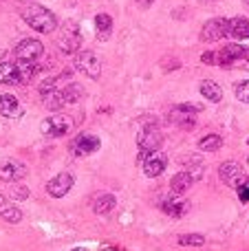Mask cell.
I'll return each instance as SVG.
<instances>
[{"label": "cell", "mask_w": 249, "mask_h": 251, "mask_svg": "<svg viewBox=\"0 0 249 251\" xmlns=\"http://www.w3.org/2000/svg\"><path fill=\"white\" fill-rule=\"evenodd\" d=\"M26 176V165L20 163V161H4L2 165H0V181H7V183H16L20 181V178Z\"/></svg>", "instance_id": "13"}, {"label": "cell", "mask_w": 249, "mask_h": 251, "mask_svg": "<svg viewBox=\"0 0 249 251\" xmlns=\"http://www.w3.org/2000/svg\"><path fill=\"white\" fill-rule=\"evenodd\" d=\"M101 251H122V249H117V247H104Z\"/></svg>", "instance_id": "35"}, {"label": "cell", "mask_w": 249, "mask_h": 251, "mask_svg": "<svg viewBox=\"0 0 249 251\" xmlns=\"http://www.w3.org/2000/svg\"><path fill=\"white\" fill-rule=\"evenodd\" d=\"M201 95L205 97L207 101H212V104H219V101L223 100V88H221L216 82H212V79H203L201 82Z\"/></svg>", "instance_id": "18"}, {"label": "cell", "mask_w": 249, "mask_h": 251, "mask_svg": "<svg viewBox=\"0 0 249 251\" xmlns=\"http://www.w3.org/2000/svg\"><path fill=\"white\" fill-rule=\"evenodd\" d=\"M163 143V134L157 126H146V128L139 130L137 134V146H139V154H137V161L144 163L152 152H159V146Z\"/></svg>", "instance_id": "2"}, {"label": "cell", "mask_w": 249, "mask_h": 251, "mask_svg": "<svg viewBox=\"0 0 249 251\" xmlns=\"http://www.w3.org/2000/svg\"><path fill=\"white\" fill-rule=\"evenodd\" d=\"M152 2H154V0H137V4H139V7H144V9H148Z\"/></svg>", "instance_id": "33"}, {"label": "cell", "mask_w": 249, "mask_h": 251, "mask_svg": "<svg viewBox=\"0 0 249 251\" xmlns=\"http://www.w3.org/2000/svg\"><path fill=\"white\" fill-rule=\"evenodd\" d=\"M95 31L100 40H108L113 33V18L108 13H97L95 16Z\"/></svg>", "instance_id": "20"}, {"label": "cell", "mask_w": 249, "mask_h": 251, "mask_svg": "<svg viewBox=\"0 0 249 251\" xmlns=\"http://www.w3.org/2000/svg\"><path fill=\"white\" fill-rule=\"evenodd\" d=\"M183 161H185L183 165L188 168L185 172H188L194 181H199V178L203 176V170H205V168H203V159H199V156H185Z\"/></svg>", "instance_id": "24"}, {"label": "cell", "mask_w": 249, "mask_h": 251, "mask_svg": "<svg viewBox=\"0 0 249 251\" xmlns=\"http://www.w3.org/2000/svg\"><path fill=\"white\" fill-rule=\"evenodd\" d=\"M247 165H249V159H247Z\"/></svg>", "instance_id": "40"}, {"label": "cell", "mask_w": 249, "mask_h": 251, "mask_svg": "<svg viewBox=\"0 0 249 251\" xmlns=\"http://www.w3.org/2000/svg\"><path fill=\"white\" fill-rule=\"evenodd\" d=\"M201 2H212V0H201Z\"/></svg>", "instance_id": "37"}, {"label": "cell", "mask_w": 249, "mask_h": 251, "mask_svg": "<svg viewBox=\"0 0 249 251\" xmlns=\"http://www.w3.org/2000/svg\"><path fill=\"white\" fill-rule=\"evenodd\" d=\"M115 196L113 194H100L95 201H93V209H95V214H100V216H106V214H110L115 209Z\"/></svg>", "instance_id": "22"}, {"label": "cell", "mask_w": 249, "mask_h": 251, "mask_svg": "<svg viewBox=\"0 0 249 251\" xmlns=\"http://www.w3.org/2000/svg\"><path fill=\"white\" fill-rule=\"evenodd\" d=\"M201 62H203V64H207V66L219 64V53H214V51H205V53L201 55Z\"/></svg>", "instance_id": "30"}, {"label": "cell", "mask_w": 249, "mask_h": 251, "mask_svg": "<svg viewBox=\"0 0 249 251\" xmlns=\"http://www.w3.org/2000/svg\"><path fill=\"white\" fill-rule=\"evenodd\" d=\"M22 20L38 33H53V29L57 26L55 16L49 9H44L42 4H26L22 9Z\"/></svg>", "instance_id": "1"}, {"label": "cell", "mask_w": 249, "mask_h": 251, "mask_svg": "<svg viewBox=\"0 0 249 251\" xmlns=\"http://www.w3.org/2000/svg\"><path fill=\"white\" fill-rule=\"evenodd\" d=\"M42 132L47 134V137H64V134L71 132V128H73V122H71V117H66V115H51V117H47L42 122Z\"/></svg>", "instance_id": "7"}, {"label": "cell", "mask_w": 249, "mask_h": 251, "mask_svg": "<svg viewBox=\"0 0 249 251\" xmlns=\"http://www.w3.org/2000/svg\"><path fill=\"white\" fill-rule=\"evenodd\" d=\"M75 69L82 71L91 79H100L101 75V62L93 51H77L75 55Z\"/></svg>", "instance_id": "5"}, {"label": "cell", "mask_w": 249, "mask_h": 251, "mask_svg": "<svg viewBox=\"0 0 249 251\" xmlns=\"http://www.w3.org/2000/svg\"><path fill=\"white\" fill-rule=\"evenodd\" d=\"M79 44H82V33H79V26L75 22H69V25L62 29L60 38H57V47H60L62 53L71 55V53L79 51Z\"/></svg>", "instance_id": "4"}, {"label": "cell", "mask_w": 249, "mask_h": 251, "mask_svg": "<svg viewBox=\"0 0 249 251\" xmlns=\"http://www.w3.org/2000/svg\"><path fill=\"white\" fill-rule=\"evenodd\" d=\"M71 251H88L86 247H75V249H71Z\"/></svg>", "instance_id": "36"}, {"label": "cell", "mask_w": 249, "mask_h": 251, "mask_svg": "<svg viewBox=\"0 0 249 251\" xmlns=\"http://www.w3.org/2000/svg\"><path fill=\"white\" fill-rule=\"evenodd\" d=\"M221 146H223V139L219 134H207V137H203L199 141V150L201 152H216L221 150Z\"/></svg>", "instance_id": "25"}, {"label": "cell", "mask_w": 249, "mask_h": 251, "mask_svg": "<svg viewBox=\"0 0 249 251\" xmlns=\"http://www.w3.org/2000/svg\"><path fill=\"white\" fill-rule=\"evenodd\" d=\"M11 192H13V196H16L18 201H26V199H29V190H26L25 185H13Z\"/></svg>", "instance_id": "31"}, {"label": "cell", "mask_w": 249, "mask_h": 251, "mask_svg": "<svg viewBox=\"0 0 249 251\" xmlns=\"http://www.w3.org/2000/svg\"><path fill=\"white\" fill-rule=\"evenodd\" d=\"M219 176H221V181H223L225 185L236 187V190H238V185L243 183V168H241V163H236V161H225V163L219 168Z\"/></svg>", "instance_id": "11"}, {"label": "cell", "mask_w": 249, "mask_h": 251, "mask_svg": "<svg viewBox=\"0 0 249 251\" xmlns=\"http://www.w3.org/2000/svg\"><path fill=\"white\" fill-rule=\"evenodd\" d=\"M243 47H245V49H247V53H249V38L243 40Z\"/></svg>", "instance_id": "34"}, {"label": "cell", "mask_w": 249, "mask_h": 251, "mask_svg": "<svg viewBox=\"0 0 249 251\" xmlns=\"http://www.w3.org/2000/svg\"><path fill=\"white\" fill-rule=\"evenodd\" d=\"M60 93H62L64 104H77V101L84 97V86L82 84H77V82H71V84H66Z\"/></svg>", "instance_id": "21"}, {"label": "cell", "mask_w": 249, "mask_h": 251, "mask_svg": "<svg viewBox=\"0 0 249 251\" xmlns=\"http://www.w3.org/2000/svg\"><path fill=\"white\" fill-rule=\"evenodd\" d=\"M238 199H241L243 203H249V176L238 185Z\"/></svg>", "instance_id": "29"}, {"label": "cell", "mask_w": 249, "mask_h": 251, "mask_svg": "<svg viewBox=\"0 0 249 251\" xmlns=\"http://www.w3.org/2000/svg\"><path fill=\"white\" fill-rule=\"evenodd\" d=\"M245 4H247V7H249V0H245Z\"/></svg>", "instance_id": "38"}, {"label": "cell", "mask_w": 249, "mask_h": 251, "mask_svg": "<svg viewBox=\"0 0 249 251\" xmlns=\"http://www.w3.org/2000/svg\"><path fill=\"white\" fill-rule=\"evenodd\" d=\"M0 216H2L7 223H13V225L22 221V212L13 203H9L2 194H0Z\"/></svg>", "instance_id": "19"}, {"label": "cell", "mask_w": 249, "mask_h": 251, "mask_svg": "<svg viewBox=\"0 0 249 251\" xmlns=\"http://www.w3.org/2000/svg\"><path fill=\"white\" fill-rule=\"evenodd\" d=\"M203 243H205V238H203L201 234H183V236H179L181 247H201Z\"/></svg>", "instance_id": "27"}, {"label": "cell", "mask_w": 249, "mask_h": 251, "mask_svg": "<svg viewBox=\"0 0 249 251\" xmlns=\"http://www.w3.org/2000/svg\"><path fill=\"white\" fill-rule=\"evenodd\" d=\"M0 115L9 117V119H16L22 115V108H20V104H18V100L13 95H9V93L0 95Z\"/></svg>", "instance_id": "15"}, {"label": "cell", "mask_w": 249, "mask_h": 251, "mask_svg": "<svg viewBox=\"0 0 249 251\" xmlns=\"http://www.w3.org/2000/svg\"><path fill=\"white\" fill-rule=\"evenodd\" d=\"M229 35L236 40L249 38V20L247 18H232V20H229Z\"/></svg>", "instance_id": "23"}, {"label": "cell", "mask_w": 249, "mask_h": 251, "mask_svg": "<svg viewBox=\"0 0 249 251\" xmlns=\"http://www.w3.org/2000/svg\"><path fill=\"white\" fill-rule=\"evenodd\" d=\"M179 66H181V62H179V60H174V57H172V60H166V62H163V69H166V71L179 69Z\"/></svg>", "instance_id": "32"}, {"label": "cell", "mask_w": 249, "mask_h": 251, "mask_svg": "<svg viewBox=\"0 0 249 251\" xmlns=\"http://www.w3.org/2000/svg\"><path fill=\"white\" fill-rule=\"evenodd\" d=\"M201 110L199 104H179L170 110V122L183 130H192L197 126V113Z\"/></svg>", "instance_id": "3"}, {"label": "cell", "mask_w": 249, "mask_h": 251, "mask_svg": "<svg viewBox=\"0 0 249 251\" xmlns=\"http://www.w3.org/2000/svg\"><path fill=\"white\" fill-rule=\"evenodd\" d=\"M234 93H236V100L243 101V104H249V79H243L234 86Z\"/></svg>", "instance_id": "28"}, {"label": "cell", "mask_w": 249, "mask_h": 251, "mask_svg": "<svg viewBox=\"0 0 249 251\" xmlns=\"http://www.w3.org/2000/svg\"><path fill=\"white\" fill-rule=\"evenodd\" d=\"M192 183H194V178L190 176L188 172H179V174H174V176L170 178V190H172V194L181 196V194H185V192L192 187Z\"/></svg>", "instance_id": "17"}, {"label": "cell", "mask_w": 249, "mask_h": 251, "mask_svg": "<svg viewBox=\"0 0 249 251\" xmlns=\"http://www.w3.org/2000/svg\"><path fill=\"white\" fill-rule=\"evenodd\" d=\"M247 146H249V137H247Z\"/></svg>", "instance_id": "39"}, {"label": "cell", "mask_w": 249, "mask_h": 251, "mask_svg": "<svg viewBox=\"0 0 249 251\" xmlns=\"http://www.w3.org/2000/svg\"><path fill=\"white\" fill-rule=\"evenodd\" d=\"M0 84H22V75L18 64H11V62L0 64Z\"/></svg>", "instance_id": "16"}, {"label": "cell", "mask_w": 249, "mask_h": 251, "mask_svg": "<svg viewBox=\"0 0 249 251\" xmlns=\"http://www.w3.org/2000/svg\"><path fill=\"white\" fill-rule=\"evenodd\" d=\"M44 53V47L40 40L33 38H25L20 44L16 47V57L18 62H38Z\"/></svg>", "instance_id": "8"}, {"label": "cell", "mask_w": 249, "mask_h": 251, "mask_svg": "<svg viewBox=\"0 0 249 251\" xmlns=\"http://www.w3.org/2000/svg\"><path fill=\"white\" fill-rule=\"evenodd\" d=\"M227 35H229V20H225V18H212L201 29L203 42H219V40L227 38Z\"/></svg>", "instance_id": "6"}, {"label": "cell", "mask_w": 249, "mask_h": 251, "mask_svg": "<svg viewBox=\"0 0 249 251\" xmlns=\"http://www.w3.org/2000/svg\"><path fill=\"white\" fill-rule=\"evenodd\" d=\"M73 183H75L73 174L60 172V174H55V176L47 183V192H49V196H53V199H64V196L71 192Z\"/></svg>", "instance_id": "10"}, {"label": "cell", "mask_w": 249, "mask_h": 251, "mask_svg": "<svg viewBox=\"0 0 249 251\" xmlns=\"http://www.w3.org/2000/svg\"><path fill=\"white\" fill-rule=\"evenodd\" d=\"M42 101H44V106H47L49 110H60L62 106H64V100H62V93L57 91H51V93H47V95H42Z\"/></svg>", "instance_id": "26"}, {"label": "cell", "mask_w": 249, "mask_h": 251, "mask_svg": "<svg viewBox=\"0 0 249 251\" xmlns=\"http://www.w3.org/2000/svg\"><path fill=\"white\" fill-rule=\"evenodd\" d=\"M141 165H144V174H146V176H148V178H157V176H161V174L166 172L168 156L163 154V152H152V154H150Z\"/></svg>", "instance_id": "12"}, {"label": "cell", "mask_w": 249, "mask_h": 251, "mask_svg": "<svg viewBox=\"0 0 249 251\" xmlns=\"http://www.w3.org/2000/svg\"><path fill=\"white\" fill-rule=\"evenodd\" d=\"M100 146H101V141L95 134H79V137H75L73 141H71L69 152L73 156H88L100 150Z\"/></svg>", "instance_id": "9"}, {"label": "cell", "mask_w": 249, "mask_h": 251, "mask_svg": "<svg viewBox=\"0 0 249 251\" xmlns=\"http://www.w3.org/2000/svg\"><path fill=\"white\" fill-rule=\"evenodd\" d=\"M161 209L168 214V216L181 218L190 209V203H188V201H183V199H179L176 194H172V196H168L166 201H161Z\"/></svg>", "instance_id": "14"}]
</instances>
